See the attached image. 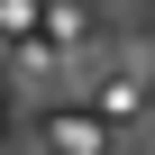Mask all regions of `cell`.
Returning <instances> with one entry per match:
<instances>
[{
	"instance_id": "obj_1",
	"label": "cell",
	"mask_w": 155,
	"mask_h": 155,
	"mask_svg": "<svg viewBox=\"0 0 155 155\" xmlns=\"http://www.w3.org/2000/svg\"><path fill=\"white\" fill-rule=\"evenodd\" d=\"M146 82H155V64H146Z\"/></svg>"
}]
</instances>
